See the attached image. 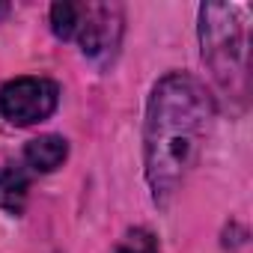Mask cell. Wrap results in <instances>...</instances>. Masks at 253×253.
Listing matches in <instances>:
<instances>
[{
  "label": "cell",
  "instance_id": "cell-1",
  "mask_svg": "<svg viewBox=\"0 0 253 253\" xmlns=\"http://www.w3.org/2000/svg\"><path fill=\"white\" fill-rule=\"evenodd\" d=\"M211 119V101L206 89L182 72L161 78L146 107V179L155 203H167L194 167L206 125Z\"/></svg>",
  "mask_w": 253,
  "mask_h": 253
},
{
  "label": "cell",
  "instance_id": "cell-2",
  "mask_svg": "<svg viewBox=\"0 0 253 253\" xmlns=\"http://www.w3.org/2000/svg\"><path fill=\"white\" fill-rule=\"evenodd\" d=\"M51 27L60 39H78L86 57H110L122 36V9L116 3H54Z\"/></svg>",
  "mask_w": 253,
  "mask_h": 253
},
{
  "label": "cell",
  "instance_id": "cell-3",
  "mask_svg": "<svg viewBox=\"0 0 253 253\" xmlns=\"http://www.w3.org/2000/svg\"><path fill=\"white\" fill-rule=\"evenodd\" d=\"M200 39L203 60L211 66V75L232 89L235 78L244 75V39L238 9L226 3H206L200 9Z\"/></svg>",
  "mask_w": 253,
  "mask_h": 253
},
{
  "label": "cell",
  "instance_id": "cell-4",
  "mask_svg": "<svg viewBox=\"0 0 253 253\" xmlns=\"http://www.w3.org/2000/svg\"><path fill=\"white\" fill-rule=\"evenodd\" d=\"M60 86L48 78H15L0 89V113L12 125H36L57 110Z\"/></svg>",
  "mask_w": 253,
  "mask_h": 253
},
{
  "label": "cell",
  "instance_id": "cell-5",
  "mask_svg": "<svg viewBox=\"0 0 253 253\" xmlns=\"http://www.w3.org/2000/svg\"><path fill=\"white\" fill-rule=\"evenodd\" d=\"M66 155H69V143H66L63 137H57V134H42V137L30 140L27 149H24V161H27V167L36 170V173H51V170H57V167L66 161Z\"/></svg>",
  "mask_w": 253,
  "mask_h": 253
},
{
  "label": "cell",
  "instance_id": "cell-6",
  "mask_svg": "<svg viewBox=\"0 0 253 253\" xmlns=\"http://www.w3.org/2000/svg\"><path fill=\"white\" fill-rule=\"evenodd\" d=\"M27 191H30V182H27V173L21 167L0 170V209L21 214V209L27 203Z\"/></svg>",
  "mask_w": 253,
  "mask_h": 253
},
{
  "label": "cell",
  "instance_id": "cell-7",
  "mask_svg": "<svg viewBox=\"0 0 253 253\" xmlns=\"http://www.w3.org/2000/svg\"><path fill=\"white\" fill-rule=\"evenodd\" d=\"M116 253H158V250H155V244H152V238H149V235L137 232V235H131L128 241H125Z\"/></svg>",
  "mask_w": 253,
  "mask_h": 253
},
{
  "label": "cell",
  "instance_id": "cell-8",
  "mask_svg": "<svg viewBox=\"0 0 253 253\" xmlns=\"http://www.w3.org/2000/svg\"><path fill=\"white\" fill-rule=\"evenodd\" d=\"M6 12H9V6H6V3H0V18H3Z\"/></svg>",
  "mask_w": 253,
  "mask_h": 253
}]
</instances>
